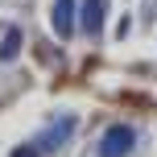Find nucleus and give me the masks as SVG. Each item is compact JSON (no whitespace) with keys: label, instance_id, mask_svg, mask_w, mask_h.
<instances>
[{"label":"nucleus","instance_id":"2","mask_svg":"<svg viewBox=\"0 0 157 157\" xmlns=\"http://www.w3.org/2000/svg\"><path fill=\"white\" fill-rule=\"evenodd\" d=\"M71 132H75V116H62V120H58V124L50 128L46 136H41V149H37V153H54V149H62Z\"/></svg>","mask_w":157,"mask_h":157},{"label":"nucleus","instance_id":"5","mask_svg":"<svg viewBox=\"0 0 157 157\" xmlns=\"http://www.w3.org/2000/svg\"><path fill=\"white\" fill-rule=\"evenodd\" d=\"M17 50H21V29H8L4 33V46H0V58L8 62V58H17Z\"/></svg>","mask_w":157,"mask_h":157},{"label":"nucleus","instance_id":"1","mask_svg":"<svg viewBox=\"0 0 157 157\" xmlns=\"http://www.w3.org/2000/svg\"><path fill=\"white\" fill-rule=\"evenodd\" d=\"M132 149H136V132L128 124H112L99 136V157H128Z\"/></svg>","mask_w":157,"mask_h":157},{"label":"nucleus","instance_id":"6","mask_svg":"<svg viewBox=\"0 0 157 157\" xmlns=\"http://www.w3.org/2000/svg\"><path fill=\"white\" fill-rule=\"evenodd\" d=\"M13 157H41V153L33 149V145H21V149H13Z\"/></svg>","mask_w":157,"mask_h":157},{"label":"nucleus","instance_id":"3","mask_svg":"<svg viewBox=\"0 0 157 157\" xmlns=\"http://www.w3.org/2000/svg\"><path fill=\"white\" fill-rule=\"evenodd\" d=\"M103 8H108V0H83V33L99 37V29H103Z\"/></svg>","mask_w":157,"mask_h":157},{"label":"nucleus","instance_id":"4","mask_svg":"<svg viewBox=\"0 0 157 157\" xmlns=\"http://www.w3.org/2000/svg\"><path fill=\"white\" fill-rule=\"evenodd\" d=\"M54 33L58 37L75 33V0H54Z\"/></svg>","mask_w":157,"mask_h":157}]
</instances>
